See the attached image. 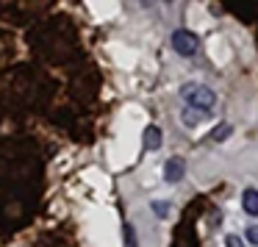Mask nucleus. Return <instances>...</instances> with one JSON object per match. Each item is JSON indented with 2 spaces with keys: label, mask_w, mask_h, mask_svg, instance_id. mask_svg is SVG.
Returning a JSON list of instances; mask_svg holds the SVG:
<instances>
[{
  "label": "nucleus",
  "mask_w": 258,
  "mask_h": 247,
  "mask_svg": "<svg viewBox=\"0 0 258 247\" xmlns=\"http://www.w3.org/2000/svg\"><path fill=\"white\" fill-rule=\"evenodd\" d=\"M180 100H183V108H189V111L211 114L217 106V92L206 84H183L180 86Z\"/></svg>",
  "instance_id": "f257e3e1"
},
{
  "label": "nucleus",
  "mask_w": 258,
  "mask_h": 247,
  "mask_svg": "<svg viewBox=\"0 0 258 247\" xmlns=\"http://www.w3.org/2000/svg\"><path fill=\"white\" fill-rule=\"evenodd\" d=\"M169 42H172V50L178 53V56H183V58L197 56V50H200V39H197V34H195V31H189V28L172 31Z\"/></svg>",
  "instance_id": "f03ea898"
},
{
  "label": "nucleus",
  "mask_w": 258,
  "mask_h": 247,
  "mask_svg": "<svg viewBox=\"0 0 258 247\" xmlns=\"http://www.w3.org/2000/svg\"><path fill=\"white\" fill-rule=\"evenodd\" d=\"M183 175H186V161L180 156H172L164 161V180L167 183H180Z\"/></svg>",
  "instance_id": "7ed1b4c3"
},
{
  "label": "nucleus",
  "mask_w": 258,
  "mask_h": 247,
  "mask_svg": "<svg viewBox=\"0 0 258 247\" xmlns=\"http://www.w3.org/2000/svg\"><path fill=\"white\" fill-rule=\"evenodd\" d=\"M142 145H145V150L156 153L158 147L164 145V134H161V128H158V125H147V128L142 131Z\"/></svg>",
  "instance_id": "20e7f679"
},
{
  "label": "nucleus",
  "mask_w": 258,
  "mask_h": 247,
  "mask_svg": "<svg viewBox=\"0 0 258 247\" xmlns=\"http://www.w3.org/2000/svg\"><path fill=\"white\" fill-rule=\"evenodd\" d=\"M241 208H244L250 217H258V189H244L241 192Z\"/></svg>",
  "instance_id": "39448f33"
},
{
  "label": "nucleus",
  "mask_w": 258,
  "mask_h": 247,
  "mask_svg": "<svg viewBox=\"0 0 258 247\" xmlns=\"http://www.w3.org/2000/svg\"><path fill=\"white\" fill-rule=\"evenodd\" d=\"M211 114H200V111H189V108H183L180 111V119H183L186 128H197V125L203 122V119H208Z\"/></svg>",
  "instance_id": "423d86ee"
},
{
  "label": "nucleus",
  "mask_w": 258,
  "mask_h": 247,
  "mask_svg": "<svg viewBox=\"0 0 258 247\" xmlns=\"http://www.w3.org/2000/svg\"><path fill=\"white\" fill-rule=\"evenodd\" d=\"M230 134H233V125H230V122H222V125H217V128L211 131V136H208V139H211V142H225Z\"/></svg>",
  "instance_id": "0eeeda50"
},
{
  "label": "nucleus",
  "mask_w": 258,
  "mask_h": 247,
  "mask_svg": "<svg viewBox=\"0 0 258 247\" xmlns=\"http://www.w3.org/2000/svg\"><path fill=\"white\" fill-rule=\"evenodd\" d=\"M150 208H153V214H156L158 219H167L169 211H172V203H169V200H153Z\"/></svg>",
  "instance_id": "6e6552de"
},
{
  "label": "nucleus",
  "mask_w": 258,
  "mask_h": 247,
  "mask_svg": "<svg viewBox=\"0 0 258 247\" xmlns=\"http://www.w3.org/2000/svg\"><path fill=\"white\" fill-rule=\"evenodd\" d=\"M122 233H125V244H128V247H139V244H136V230H134V225L125 222Z\"/></svg>",
  "instance_id": "1a4fd4ad"
},
{
  "label": "nucleus",
  "mask_w": 258,
  "mask_h": 247,
  "mask_svg": "<svg viewBox=\"0 0 258 247\" xmlns=\"http://www.w3.org/2000/svg\"><path fill=\"white\" fill-rule=\"evenodd\" d=\"M244 239L250 241V244H258V225H250V228L244 230Z\"/></svg>",
  "instance_id": "9d476101"
},
{
  "label": "nucleus",
  "mask_w": 258,
  "mask_h": 247,
  "mask_svg": "<svg viewBox=\"0 0 258 247\" xmlns=\"http://www.w3.org/2000/svg\"><path fill=\"white\" fill-rule=\"evenodd\" d=\"M225 247H244V241H241V236L230 233V236H225Z\"/></svg>",
  "instance_id": "9b49d317"
}]
</instances>
